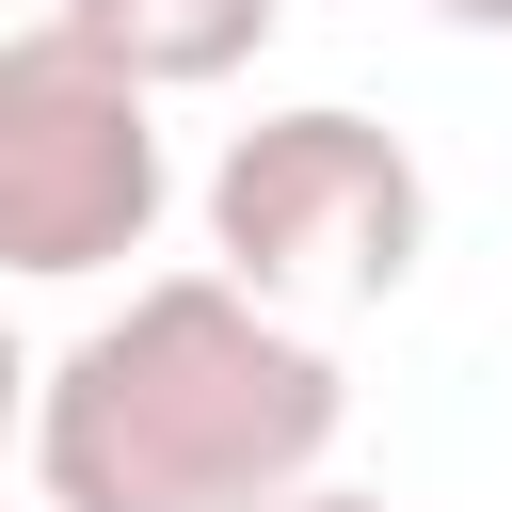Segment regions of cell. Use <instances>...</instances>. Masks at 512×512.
Listing matches in <instances>:
<instances>
[{"label":"cell","mask_w":512,"mask_h":512,"mask_svg":"<svg viewBox=\"0 0 512 512\" xmlns=\"http://www.w3.org/2000/svg\"><path fill=\"white\" fill-rule=\"evenodd\" d=\"M176 160H160V96L112 80L64 16L0 32V272L16 288H96L160 240Z\"/></svg>","instance_id":"3957f363"},{"label":"cell","mask_w":512,"mask_h":512,"mask_svg":"<svg viewBox=\"0 0 512 512\" xmlns=\"http://www.w3.org/2000/svg\"><path fill=\"white\" fill-rule=\"evenodd\" d=\"M432 16H448V32H496V48H512V0H432Z\"/></svg>","instance_id":"52a82bcc"},{"label":"cell","mask_w":512,"mask_h":512,"mask_svg":"<svg viewBox=\"0 0 512 512\" xmlns=\"http://www.w3.org/2000/svg\"><path fill=\"white\" fill-rule=\"evenodd\" d=\"M0 448H32V352H16V320H0Z\"/></svg>","instance_id":"5b68a950"},{"label":"cell","mask_w":512,"mask_h":512,"mask_svg":"<svg viewBox=\"0 0 512 512\" xmlns=\"http://www.w3.org/2000/svg\"><path fill=\"white\" fill-rule=\"evenodd\" d=\"M272 512H400V496H368V480H304V496H272Z\"/></svg>","instance_id":"8992f818"},{"label":"cell","mask_w":512,"mask_h":512,"mask_svg":"<svg viewBox=\"0 0 512 512\" xmlns=\"http://www.w3.org/2000/svg\"><path fill=\"white\" fill-rule=\"evenodd\" d=\"M432 256V176L400 128L304 96V112H256L224 160H208V272L256 288L272 320L304 304H400Z\"/></svg>","instance_id":"7a4b0ae2"},{"label":"cell","mask_w":512,"mask_h":512,"mask_svg":"<svg viewBox=\"0 0 512 512\" xmlns=\"http://www.w3.org/2000/svg\"><path fill=\"white\" fill-rule=\"evenodd\" d=\"M112 80H144V96H208V80H240L256 48H272V16L288 0H48Z\"/></svg>","instance_id":"277c9868"},{"label":"cell","mask_w":512,"mask_h":512,"mask_svg":"<svg viewBox=\"0 0 512 512\" xmlns=\"http://www.w3.org/2000/svg\"><path fill=\"white\" fill-rule=\"evenodd\" d=\"M352 368L224 272H144L32 368L48 512H272L336 464Z\"/></svg>","instance_id":"6da1fadb"}]
</instances>
